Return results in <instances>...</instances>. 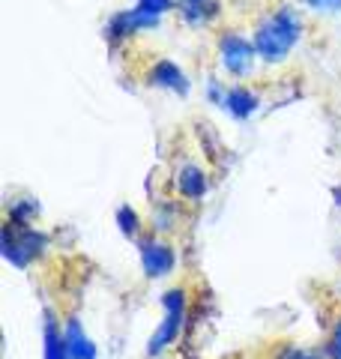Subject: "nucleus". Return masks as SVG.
Segmentation results:
<instances>
[{
  "instance_id": "obj_9",
  "label": "nucleus",
  "mask_w": 341,
  "mask_h": 359,
  "mask_svg": "<svg viewBox=\"0 0 341 359\" xmlns=\"http://www.w3.org/2000/svg\"><path fill=\"white\" fill-rule=\"evenodd\" d=\"M219 0H177V13L180 18L192 27H203L210 21L219 18Z\"/></svg>"
},
{
  "instance_id": "obj_14",
  "label": "nucleus",
  "mask_w": 341,
  "mask_h": 359,
  "mask_svg": "<svg viewBox=\"0 0 341 359\" xmlns=\"http://www.w3.org/2000/svg\"><path fill=\"white\" fill-rule=\"evenodd\" d=\"M36 216H39V207L33 204V201H18V204H9V207H6V222L30 224Z\"/></svg>"
},
{
  "instance_id": "obj_3",
  "label": "nucleus",
  "mask_w": 341,
  "mask_h": 359,
  "mask_svg": "<svg viewBox=\"0 0 341 359\" xmlns=\"http://www.w3.org/2000/svg\"><path fill=\"white\" fill-rule=\"evenodd\" d=\"M186 306H189V294H186V287H170L162 294V320H159V327L153 332V339H150V347H147V353H150L153 359L156 356H162L170 344L177 341V335L180 330H183V320H186Z\"/></svg>"
},
{
  "instance_id": "obj_7",
  "label": "nucleus",
  "mask_w": 341,
  "mask_h": 359,
  "mask_svg": "<svg viewBox=\"0 0 341 359\" xmlns=\"http://www.w3.org/2000/svg\"><path fill=\"white\" fill-rule=\"evenodd\" d=\"M147 81L150 87H159V90H170V93L183 96L189 93V78L183 75V69L174 63V60H156L147 72Z\"/></svg>"
},
{
  "instance_id": "obj_6",
  "label": "nucleus",
  "mask_w": 341,
  "mask_h": 359,
  "mask_svg": "<svg viewBox=\"0 0 341 359\" xmlns=\"http://www.w3.org/2000/svg\"><path fill=\"white\" fill-rule=\"evenodd\" d=\"M159 21H162V18H156V15H150V13H144L141 6H135V9H126V13H117V15L108 21L105 36H108L111 42H123V39L135 36V33L156 27Z\"/></svg>"
},
{
  "instance_id": "obj_4",
  "label": "nucleus",
  "mask_w": 341,
  "mask_h": 359,
  "mask_svg": "<svg viewBox=\"0 0 341 359\" xmlns=\"http://www.w3.org/2000/svg\"><path fill=\"white\" fill-rule=\"evenodd\" d=\"M255 57H258L255 42H248V39L240 36V33H231V30L222 33V39H219V60H222L227 75L246 78L248 72H252Z\"/></svg>"
},
{
  "instance_id": "obj_16",
  "label": "nucleus",
  "mask_w": 341,
  "mask_h": 359,
  "mask_svg": "<svg viewBox=\"0 0 341 359\" xmlns=\"http://www.w3.org/2000/svg\"><path fill=\"white\" fill-rule=\"evenodd\" d=\"M326 359H341V314L335 318L333 330H329V339H326Z\"/></svg>"
},
{
  "instance_id": "obj_5",
  "label": "nucleus",
  "mask_w": 341,
  "mask_h": 359,
  "mask_svg": "<svg viewBox=\"0 0 341 359\" xmlns=\"http://www.w3.org/2000/svg\"><path fill=\"white\" fill-rule=\"evenodd\" d=\"M138 252H141V266L147 278H165L177 264L174 245L165 243L162 237H156V233L138 240Z\"/></svg>"
},
{
  "instance_id": "obj_11",
  "label": "nucleus",
  "mask_w": 341,
  "mask_h": 359,
  "mask_svg": "<svg viewBox=\"0 0 341 359\" xmlns=\"http://www.w3.org/2000/svg\"><path fill=\"white\" fill-rule=\"evenodd\" d=\"M225 108H227V114L231 117H236V120H246L248 114H255V108L260 105V99H258V93L252 87H246V84H236V87H231L225 93V102H222Z\"/></svg>"
},
{
  "instance_id": "obj_15",
  "label": "nucleus",
  "mask_w": 341,
  "mask_h": 359,
  "mask_svg": "<svg viewBox=\"0 0 341 359\" xmlns=\"http://www.w3.org/2000/svg\"><path fill=\"white\" fill-rule=\"evenodd\" d=\"M272 359H323V356H317L309 347H300V344H281Z\"/></svg>"
},
{
  "instance_id": "obj_2",
  "label": "nucleus",
  "mask_w": 341,
  "mask_h": 359,
  "mask_svg": "<svg viewBox=\"0 0 341 359\" xmlns=\"http://www.w3.org/2000/svg\"><path fill=\"white\" fill-rule=\"evenodd\" d=\"M45 245H48V237L33 228V224L6 222L4 233H0V252H4L9 264H15L21 269L30 266L33 261H39L45 255Z\"/></svg>"
},
{
  "instance_id": "obj_17",
  "label": "nucleus",
  "mask_w": 341,
  "mask_h": 359,
  "mask_svg": "<svg viewBox=\"0 0 341 359\" xmlns=\"http://www.w3.org/2000/svg\"><path fill=\"white\" fill-rule=\"evenodd\" d=\"M135 6H141L144 13H150V15H156V18H162L165 13H170V9L177 6V0H138Z\"/></svg>"
},
{
  "instance_id": "obj_18",
  "label": "nucleus",
  "mask_w": 341,
  "mask_h": 359,
  "mask_svg": "<svg viewBox=\"0 0 341 359\" xmlns=\"http://www.w3.org/2000/svg\"><path fill=\"white\" fill-rule=\"evenodd\" d=\"M302 4L317 9V13H338L341 9V0H302Z\"/></svg>"
},
{
  "instance_id": "obj_1",
  "label": "nucleus",
  "mask_w": 341,
  "mask_h": 359,
  "mask_svg": "<svg viewBox=\"0 0 341 359\" xmlns=\"http://www.w3.org/2000/svg\"><path fill=\"white\" fill-rule=\"evenodd\" d=\"M302 36V18L297 9L281 6L269 18L260 21V27L255 30V51L264 63H281L288 54L297 48V42Z\"/></svg>"
},
{
  "instance_id": "obj_13",
  "label": "nucleus",
  "mask_w": 341,
  "mask_h": 359,
  "mask_svg": "<svg viewBox=\"0 0 341 359\" xmlns=\"http://www.w3.org/2000/svg\"><path fill=\"white\" fill-rule=\"evenodd\" d=\"M117 224H120V231L126 233V237L141 240V216L132 207H120L117 210Z\"/></svg>"
},
{
  "instance_id": "obj_8",
  "label": "nucleus",
  "mask_w": 341,
  "mask_h": 359,
  "mask_svg": "<svg viewBox=\"0 0 341 359\" xmlns=\"http://www.w3.org/2000/svg\"><path fill=\"white\" fill-rule=\"evenodd\" d=\"M63 339H66V347H69L72 359H96V344L87 339L81 320H78L75 314H69V318L63 320Z\"/></svg>"
},
{
  "instance_id": "obj_10",
  "label": "nucleus",
  "mask_w": 341,
  "mask_h": 359,
  "mask_svg": "<svg viewBox=\"0 0 341 359\" xmlns=\"http://www.w3.org/2000/svg\"><path fill=\"white\" fill-rule=\"evenodd\" d=\"M174 186L183 201H201L207 195V174H203L198 165H183L174 180Z\"/></svg>"
},
{
  "instance_id": "obj_12",
  "label": "nucleus",
  "mask_w": 341,
  "mask_h": 359,
  "mask_svg": "<svg viewBox=\"0 0 341 359\" xmlns=\"http://www.w3.org/2000/svg\"><path fill=\"white\" fill-rule=\"evenodd\" d=\"M42 347H45V359H72L69 356V347H66L63 339V330L57 327V318L54 311H45V327H42Z\"/></svg>"
}]
</instances>
